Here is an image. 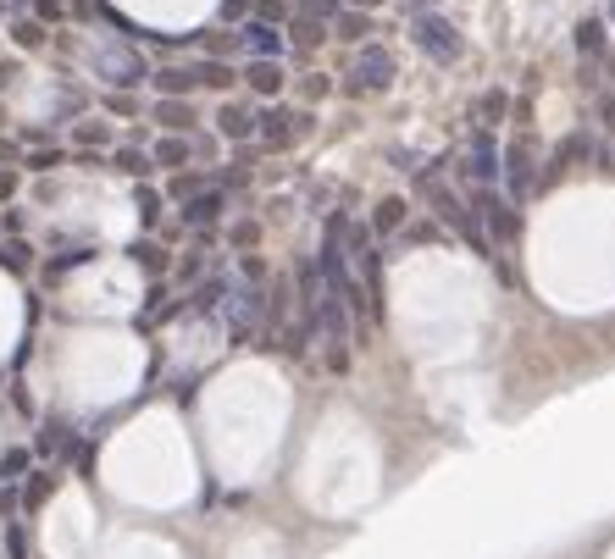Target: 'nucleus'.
I'll list each match as a JSON object with an SVG mask.
<instances>
[{
    "label": "nucleus",
    "instance_id": "nucleus-38",
    "mask_svg": "<svg viewBox=\"0 0 615 559\" xmlns=\"http://www.w3.org/2000/svg\"><path fill=\"white\" fill-rule=\"evenodd\" d=\"M250 6H255V0H222V6H217V17H222L228 28H239L244 17H250Z\"/></svg>",
    "mask_w": 615,
    "mask_h": 559
},
{
    "label": "nucleus",
    "instance_id": "nucleus-41",
    "mask_svg": "<svg viewBox=\"0 0 615 559\" xmlns=\"http://www.w3.org/2000/svg\"><path fill=\"white\" fill-rule=\"evenodd\" d=\"M23 150H28V144H12V139H0V167H23Z\"/></svg>",
    "mask_w": 615,
    "mask_h": 559
},
{
    "label": "nucleus",
    "instance_id": "nucleus-9",
    "mask_svg": "<svg viewBox=\"0 0 615 559\" xmlns=\"http://www.w3.org/2000/svg\"><path fill=\"white\" fill-rule=\"evenodd\" d=\"M239 45H244V56H272V61H283V50H289V39H283V28H272V23H255V17H244V23H239Z\"/></svg>",
    "mask_w": 615,
    "mask_h": 559
},
{
    "label": "nucleus",
    "instance_id": "nucleus-20",
    "mask_svg": "<svg viewBox=\"0 0 615 559\" xmlns=\"http://www.w3.org/2000/svg\"><path fill=\"white\" fill-rule=\"evenodd\" d=\"M577 50H582V61H599L604 50H610V34H604V17H582V23H577Z\"/></svg>",
    "mask_w": 615,
    "mask_h": 559
},
{
    "label": "nucleus",
    "instance_id": "nucleus-2",
    "mask_svg": "<svg viewBox=\"0 0 615 559\" xmlns=\"http://www.w3.org/2000/svg\"><path fill=\"white\" fill-rule=\"evenodd\" d=\"M388 84H394V56H388L383 45H372V39H366L361 61H355V67L344 72L333 89H338L344 100H361V95H377V89H388Z\"/></svg>",
    "mask_w": 615,
    "mask_h": 559
},
{
    "label": "nucleus",
    "instance_id": "nucleus-27",
    "mask_svg": "<svg viewBox=\"0 0 615 559\" xmlns=\"http://www.w3.org/2000/svg\"><path fill=\"white\" fill-rule=\"evenodd\" d=\"M588 155H593L588 133H566V139L555 144V161H560V167H577V161H588Z\"/></svg>",
    "mask_w": 615,
    "mask_h": 559
},
{
    "label": "nucleus",
    "instance_id": "nucleus-43",
    "mask_svg": "<svg viewBox=\"0 0 615 559\" xmlns=\"http://www.w3.org/2000/svg\"><path fill=\"white\" fill-rule=\"evenodd\" d=\"M23 465H28V454H23V449L6 454V460H0V476H23Z\"/></svg>",
    "mask_w": 615,
    "mask_h": 559
},
{
    "label": "nucleus",
    "instance_id": "nucleus-42",
    "mask_svg": "<svg viewBox=\"0 0 615 559\" xmlns=\"http://www.w3.org/2000/svg\"><path fill=\"white\" fill-rule=\"evenodd\" d=\"M255 238H261V227H255V222H239V227H233V244H239V250H255Z\"/></svg>",
    "mask_w": 615,
    "mask_h": 559
},
{
    "label": "nucleus",
    "instance_id": "nucleus-12",
    "mask_svg": "<svg viewBox=\"0 0 615 559\" xmlns=\"http://www.w3.org/2000/svg\"><path fill=\"white\" fill-rule=\"evenodd\" d=\"M283 39H289V50H300V56H311V50H322L333 34H327V23H322V17H305V12H294L289 23H283Z\"/></svg>",
    "mask_w": 615,
    "mask_h": 559
},
{
    "label": "nucleus",
    "instance_id": "nucleus-21",
    "mask_svg": "<svg viewBox=\"0 0 615 559\" xmlns=\"http://www.w3.org/2000/svg\"><path fill=\"white\" fill-rule=\"evenodd\" d=\"M444 238V222L438 216H427V222H405L399 227V244H410V250H427V244H438Z\"/></svg>",
    "mask_w": 615,
    "mask_h": 559
},
{
    "label": "nucleus",
    "instance_id": "nucleus-13",
    "mask_svg": "<svg viewBox=\"0 0 615 559\" xmlns=\"http://www.w3.org/2000/svg\"><path fill=\"white\" fill-rule=\"evenodd\" d=\"M255 100H228V106L217 111V133L228 144H239V139H255Z\"/></svg>",
    "mask_w": 615,
    "mask_h": 559
},
{
    "label": "nucleus",
    "instance_id": "nucleus-45",
    "mask_svg": "<svg viewBox=\"0 0 615 559\" xmlns=\"http://www.w3.org/2000/svg\"><path fill=\"white\" fill-rule=\"evenodd\" d=\"M599 117H604V133L615 139V95H604V100H599Z\"/></svg>",
    "mask_w": 615,
    "mask_h": 559
},
{
    "label": "nucleus",
    "instance_id": "nucleus-49",
    "mask_svg": "<svg viewBox=\"0 0 615 559\" xmlns=\"http://www.w3.org/2000/svg\"><path fill=\"white\" fill-rule=\"evenodd\" d=\"M604 17H610V23H615V0H610V6H604Z\"/></svg>",
    "mask_w": 615,
    "mask_h": 559
},
{
    "label": "nucleus",
    "instance_id": "nucleus-11",
    "mask_svg": "<svg viewBox=\"0 0 615 559\" xmlns=\"http://www.w3.org/2000/svg\"><path fill=\"white\" fill-rule=\"evenodd\" d=\"M255 139H261L266 150H283V144H294V111H289V106L255 111Z\"/></svg>",
    "mask_w": 615,
    "mask_h": 559
},
{
    "label": "nucleus",
    "instance_id": "nucleus-23",
    "mask_svg": "<svg viewBox=\"0 0 615 559\" xmlns=\"http://www.w3.org/2000/svg\"><path fill=\"white\" fill-rule=\"evenodd\" d=\"M133 205H139V222L145 227H161V205H167V194H161L156 183H139V189H133Z\"/></svg>",
    "mask_w": 615,
    "mask_h": 559
},
{
    "label": "nucleus",
    "instance_id": "nucleus-44",
    "mask_svg": "<svg viewBox=\"0 0 615 559\" xmlns=\"http://www.w3.org/2000/svg\"><path fill=\"white\" fill-rule=\"evenodd\" d=\"M12 194H17V172H12V167H0V205L12 200Z\"/></svg>",
    "mask_w": 615,
    "mask_h": 559
},
{
    "label": "nucleus",
    "instance_id": "nucleus-33",
    "mask_svg": "<svg viewBox=\"0 0 615 559\" xmlns=\"http://www.w3.org/2000/svg\"><path fill=\"white\" fill-rule=\"evenodd\" d=\"M222 294H228V283H222V277H211V283H200V288H194V299H189V305L205 316V310H222Z\"/></svg>",
    "mask_w": 615,
    "mask_h": 559
},
{
    "label": "nucleus",
    "instance_id": "nucleus-8",
    "mask_svg": "<svg viewBox=\"0 0 615 559\" xmlns=\"http://www.w3.org/2000/svg\"><path fill=\"white\" fill-rule=\"evenodd\" d=\"M239 78L250 84V95H261V100H278V95H283V84H289L283 61H272V56H250V61L239 67Z\"/></svg>",
    "mask_w": 615,
    "mask_h": 559
},
{
    "label": "nucleus",
    "instance_id": "nucleus-25",
    "mask_svg": "<svg viewBox=\"0 0 615 559\" xmlns=\"http://www.w3.org/2000/svg\"><path fill=\"white\" fill-rule=\"evenodd\" d=\"M0 266L6 272H28L34 266V244L28 238H0Z\"/></svg>",
    "mask_w": 615,
    "mask_h": 559
},
{
    "label": "nucleus",
    "instance_id": "nucleus-30",
    "mask_svg": "<svg viewBox=\"0 0 615 559\" xmlns=\"http://www.w3.org/2000/svg\"><path fill=\"white\" fill-rule=\"evenodd\" d=\"M294 89H300V100H327L333 95V78H327V72H300V78H294Z\"/></svg>",
    "mask_w": 615,
    "mask_h": 559
},
{
    "label": "nucleus",
    "instance_id": "nucleus-16",
    "mask_svg": "<svg viewBox=\"0 0 615 559\" xmlns=\"http://www.w3.org/2000/svg\"><path fill=\"white\" fill-rule=\"evenodd\" d=\"M150 161H156L161 172H178V167H189V161H194V144H189V133H161V139L150 144Z\"/></svg>",
    "mask_w": 615,
    "mask_h": 559
},
{
    "label": "nucleus",
    "instance_id": "nucleus-3",
    "mask_svg": "<svg viewBox=\"0 0 615 559\" xmlns=\"http://www.w3.org/2000/svg\"><path fill=\"white\" fill-rule=\"evenodd\" d=\"M499 183H505L510 194H516V205L532 194V183H538V150H532L527 133H516V139L499 150Z\"/></svg>",
    "mask_w": 615,
    "mask_h": 559
},
{
    "label": "nucleus",
    "instance_id": "nucleus-6",
    "mask_svg": "<svg viewBox=\"0 0 615 559\" xmlns=\"http://www.w3.org/2000/svg\"><path fill=\"white\" fill-rule=\"evenodd\" d=\"M222 211H228V189H200V194H189V200H178V227H194V233H211V227L222 222Z\"/></svg>",
    "mask_w": 615,
    "mask_h": 559
},
{
    "label": "nucleus",
    "instance_id": "nucleus-28",
    "mask_svg": "<svg viewBox=\"0 0 615 559\" xmlns=\"http://www.w3.org/2000/svg\"><path fill=\"white\" fill-rule=\"evenodd\" d=\"M45 23H39V17H17V23H12V45L17 50H39V45H45Z\"/></svg>",
    "mask_w": 615,
    "mask_h": 559
},
{
    "label": "nucleus",
    "instance_id": "nucleus-15",
    "mask_svg": "<svg viewBox=\"0 0 615 559\" xmlns=\"http://www.w3.org/2000/svg\"><path fill=\"white\" fill-rule=\"evenodd\" d=\"M156 78V95H194L200 89V61H172V67L150 72Z\"/></svg>",
    "mask_w": 615,
    "mask_h": 559
},
{
    "label": "nucleus",
    "instance_id": "nucleus-22",
    "mask_svg": "<svg viewBox=\"0 0 615 559\" xmlns=\"http://www.w3.org/2000/svg\"><path fill=\"white\" fill-rule=\"evenodd\" d=\"M67 167V150H50V144H28L23 150V172H61Z\"/></svg>",
    "mask_w": 615,
    "mask_h": 559
},
{
    "label": "nucleus",
    "instance_id": "nucleus-1",
    "mask_svg": "<svg viewBox=\"0 0 615 559\" xmlns=\"http://www.w3.org/2000/svg\"><path fill=\"white\" fill-rule=\"evenodd\" d=\"M410 39H416V50H422L427 61H438V67H455V61H460V50H466L460 28L449 23L444 12H433V6L410 17Z\"/></svg>",
    "mask_w": 615,
    "mask_h": 559
},
{
    "label": "nucleus",
    "instance_id": "nucleus-17",
    "mask_svg": "<svg viewBox=\"0 0 615 559\" xmlns=\"http://www.w3.org/2000/svg\"><path fill=\"white\" fill-rule=\"evenodd\" d=\"M405 222H410V200H399V194H383V200L372 205V222H366V227H372L377 238H388V233H399Z\"/></svg>",
    "mask_w": 615,
    "mask_h": 559
},
{
    "label": "nucleus",
    "instance_id": "nucleus-14",
    "mask_svg": "<svg viewBox=\"0 0 615 559\" xmlns=\"http://www.w3.org/2000/svg\"><path fill=\"white\" fill-rule=\"evenodd\" d=\"M106 167L122 172V178H133V183H150V178H156V161H150V150H139V144H117V150L106 155Z\"/></svg>",
    "mask_w": 615,
    "mask_h": 559
},
{
    "label": "nucleus",
    "instance_id": "nucleus-37",
    "mask_svg": "<svg viewBox=\"0 0 615 559\" xmlns=\"http://www.w3.org/2000/svg\"><path fill=\"white\" fill-rule=\"evenodd\" d=\"M128 255H133V261H139V266H150V272H167V250L156 255V244H133Z\"/></svg>",
    "mask_w": 615,
    "mask_h": 559
},
{
    "label": "nucleus",
    "instance_id": "nucleus-35",
    "mask_svg": "<svg viewBox=\"0 0 615 559\" xmlns=\"http://www.w3.org/2000/svg\"><path fill=\"white\" fill-rule=\"evenodd\" d=\"M73 139H78V150H100V144L111 139V128H106V122H78Z\"/></svg>",
    "mask_w": 615,
    "mask_h": 559
},
{
    "label": "nucleus",
    "instance_id": "nucleus-47",
    "mask_svg": "<svg viewBox=\"0 0 615 559\" xmlns=\"http://www.w3.org/2000/svg\"><path fill=\"white\" fill-rule=\"evenodd\" d=\"M311 128H316L311 111H294V139H300V133H311Z\"/></svg>",
    "mask_w": 615,
    "mask_h": 559
},
{
    "label": "nucleus",
    "instance_id": "nucleus-39",
    "mask_svg": "<svg viewBox=\"0 0 615 559\" xmlns=\"http://www.w3.org/2000/svg\"><path fill=\"white\" fill-rule=\"evenodd\" d=\"M34 12H39V23H61V17H67V0H34Z\"/></svg>",
    "mask_w": 615,
    "mask_h": 559
},
{
    "label": "nucleus",
    "instance_id": "nucleus-34",
    "mask_svg": "<svg viewBox=\"0 0 615 559\" xmlns=\"http://www.w3.org/2000/svg\"><path fill=\"white\" fill-rule=\"evenodd\" d=\"M189 144H194V161L217 167V155H222V133H189Z\"/></svg>",
    "mask_w": 615,
    "mask_h": 559
},
{
    "label": "nucleus",
    "instance_id": "nucleus-32",
    "mask_svg": "<svg viewBox=\"0 0 615 559\" xmlns=\"http://www.w3.org/2000/svg\"><path fill=\"white\" fill-rule=\"evenodd\" d=\"M250 17H255V23H272V28H283V23H289V17H294V6H289V0H255V6H250Z\"/></svg>",
    "mask_w": 615,
    "mask_h": 559
},
{
    "label": "nucleus",
    "instance_id": "nucleus-7",
    "mask_svg": "<svg viewBox=\"0 0 615 559\" xmlns=\"http://www.w3.org/2000/svg\"><path fill=\"white\" fill-rule=\"evenodd\" d=\"M150 122H156L161 133H200V111H194L189 95H156Z\"/></svg>",
    "mask_w": 615,
    "mask_h": 559
},
{
    "label": "nucleus",
    "instance_id": "nucleus-18",
    "mask_svg": "<svg viewBox=\"0 0 615 559\" xmlns=\"http://www.w3.org/2000/svg\"><path fill=\"white\" fill-rule=\"evenodd\" d=\"M200 189H211V172L205 167H178L161 194H167V205H178V200H189V194H200Z\"/></svg>",
    "mask_w": 615,
    "mask_h": 559
},
{
    "label": "nucleus",
    "instance_id": "nucleus-5",
    "mask_svg": "<svg viewBox=\"0 0 615 559\" xmlns=\"http://www.w3.org/2000/svg\"><path fill=\"white\" fill-rule=\"evenodd\" d=\"M95 72L106 78V89H133V84H145L150 72H145V56L128 45H100L95 50Z\"/></svg>",
    "mask_w": 615,
    "mask_h": 559
},
{
    "label": "nucleus",
    "instance_id": "nucleus-40",
    "mask_svg": "<svg viewBox=\"0 0 615 559\" xmlns=\"http://www.w3.org/2000/svg\"><path fill=\"white\" fill-rule=\"evenodd\" d=\"M244 283H266V261L255 250H244Z\"/></svg>",
    "mask_w": 615,
    "mask_h": 559
},
{
    "label": "nucleus",
    "instance_id": "nucleus-46",
    "mask_svg": "<svg viewBox=\"0 0 615 559\" xmlns=\"http://www.w3.org/2000/svg\"><path fill=\"white\" fill-rule=\"evenodd\" d=\"M327 366L344 371V366H350V349H344V344H327Z\"/></svg>",
    "mask_w": 615,
    "mask_h": 559
},
{
    "label": "nucleus",
    "instance_id": "nucleus-36",
    "mask_svg": "<svg viewBox=\"0 0 615 559\" xmlns=\"http://www.w3.org/2000/svg\"><path fill=\"white\" fill-rule=\"evenodd\" d=\"M338 6H344V0H300L294 12H305V17H322V23H333V17H338Z\"/></svg>",
    "mask_w": 615,
    "mask_h": 559
},
{
    "label": "nucleus",
    "instance_id": "nucleus-29",
    "mask_svg": "<svg viewBox=\"0 0 615 559\" xmlns=\"http://www.w3.org/2000/svg\"><path fill=\"white\" fill-rule=\"evenodd\" d=\"M89 261H100V250H89V244H78V250H61V255H50V266H45V272H50V277H61V272H73V266H89Z\"/></svg>",
    "mask_w": 615,
    "mask_h": 559
},
{
    "label": "nucleus",
    "instance_id": "nucleus-19",
    "mask_svg": "<svg viewBox=\"0 0 615 559\" xmlns=\"http://www.w3.org/2000/svg\"><path fill=\"white\" fill-rule=\"evenodd\" d=\"M233 84H239V67H233V61H222V56H205V61H200V89H217V95H228Z\"/></svg>",
    "mask_w": 615,
    "mask_h": 559
},
{
    "label": "nucleus",
    "instance_id": "nucleus-31",
    "mask_svg": "<svg viewBox=\"0 0 615 559\" xmlns=\"http://www.w3.org/2000/svg\"><path fill=\"white\" fill-rule=\"evenodd\" d=\"M100 111H106V117H139V100H133V89H106V95H100Z\"/></svg>",
    "mask_w": 615,
    "mask_h": 559
},
{
    "label": "nucleus",
    "instance_id": "nucleus-10",
    "mask_svg": "<svg viewBox=\"0 0 615 559\" xmlns=\"http://www.w3.org/2000/svg\"><path fill=\"white\" fill-rule=\"evenodd\" d=\"M327 34H333L338 45H366V39L377 34V12H361V6H338V17L327 23Z\"/></svg>",
    "mask_w": 615,
    "mask_h": 559
},
{
    "label": "nucleus",
    "instance_id": "nucleus-26",
    "mask_svg": "<svg viewBox=\"0 0 615 559\" xmlns=\"http://www.w3.org/2000/svg\"><path fill=\"white\" fill-rule=\"evenodd\" d=\"M200 50H205V56H222V61H228L233 50H244L239 45V28H211V34H200Z\"/></svg>",
    "mask_w": 615,
    "mask_h": 559
},
{
    "label": "nucleus",
    "instance_id": "nucleus-24",
    "mask_svg": "<svg viewBox=\"0 0 615 559\" xmlns=\"http://www.w3.org/2000/svg\"><path fill=\"white\" fill-rule=\"evenodd\" d=\"M505 117H510V95L505 89H483V95H477V122L494 128V122H505Z\"/></svg>",
    "mask_w": 615,
    "mask_h": 559
},
{
    "label": "nucleus",
    "instance_id": "nucleus-4",
    "mask_svg": "<svg viewBox=\"0 0 615 559\" xmlns=\"http://www.w3.org/2000/svg\"><path fill=\"white\" fill-rule=\"evenodd\" d=\"M455 172H460V183L466 189H494L499 183V144H494V133H471V144H466V155L455 161Z\"/></svg>",
    "mask_w": 615,
    "mask_h": 559
},
{
    "label": "nucleus",
    "instance_id": "nucleus-48",
    "mask_svg": "<svg viewBox=\"0 0 615 559\" xmlns=\"http://www.w3.org/2000/svg\"><path fill=\"white\" fill-rule=\"evenodd\" d=\"M344 6H361V12H377V6H388V0H344Z\"/></svg>",
    "mask_w": 615,
    "mask_h": 559
}]
</instances>
